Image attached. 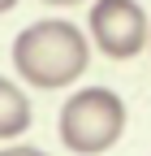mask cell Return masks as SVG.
Wrapping results in <instances>:
<instances>
[{"mask_svg":"<svg viewBox=\"0 0 151 156\" xmlns=\"http://www.w3.org/2000/svg\"><path fill=\"white\" fill-rule=\"evenodd\" d=\"M86 65H91V39L65 17L30 22L13 39V69L35 91H61L78 83Z\"/></svg>","mask_w":151,"mask_h":156,"instance_id":"6da1fadb","label":"cell"},{"mask_svg":"<svg viewBox=\"0 0 151 156\" xmlns=\"http://www.w3.org/2000/svg\"><path fill=\"white\" fill-rule=\"evenodd\" d=\"M56 134L73 156H104L125 134V100L108 87H82L61 104Z\"/></svg>","mask_w":151,"mask_h":156,"instance_id":"7a4b0ae2","label":"cell"},{"mask_svg":"<svg viewBox=\"0 0 151 156\" xmlns=\"http://www.w3.org/2000/svg\"><path fill=\"white\" fill-rule=\"evenodd\" d=\"M86 35L108 61H129L151 48V22L138 0H91Z\"/></svg>","mask_w":151,"mask_h":156,"instance_id":"3957f363","label":"cell"},{"mask_svg":"<svg viewBox=\"0 0 151 156\" xmlns=\"http://www.w3.org/2000/svg\"><path fill=\"white\" fill-rule=\"evenodd\" d=\"M35 122L30 95L13 83V78H0V139H22Z\"/></svg>","mask_w":151,"mask_h":156,"instance_id":"277c9868","label":"cell"},{"mask_svg":"<svg viewBox=\"0 0 151 156\" xmlns=\"http://www.w3.org/2000/svg\"><path fill=\"white\" fill-rule=\"evenodd\" d=\"M0 156H48V152L35 147V143H5V147H0Z\"/></svg>","mask_w":151,"mask_h":156,"instance_id":"5b68a950","label":"cell"},{"mask_svg":"<svg viewBox=\"0 0 151 156\" xmlns=\"http://www.w3.org/2000/svg\"><path fill=\"white\" fill-rule=\"evenodd\" d=\"M39 5H52V9H73V5H86V0H39Z\"/></svg>","mask_w":151,"mask_h":156,"instance_id":"8992f818","label":"cell"},{"mask_svg":"<svg viewBox=\"0 0 151 156\" xmlns=\"http://www.w3.org/2000/svg\"><path fill=\"white\" fill-rule=\"evenodd\" d=\"M9 9H17V0H0V13H9Z\"/></svg>","mask_w":151,"mask_h":156,"instance_id":"52a82bcc","label":"cell"}]
</instances>
